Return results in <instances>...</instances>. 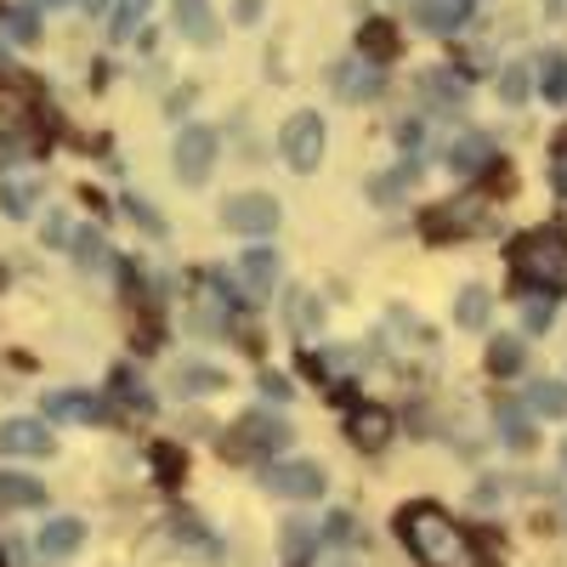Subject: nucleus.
I'll list each match as a JSON object with an SVG mask.
<instances>
[{"mask_svg": "<svg viewBox=\"0 0 567 567\" xmlns=\"http://www.w3.org/2000/svg\"><path fill=\"white\" fill-rule=\"evenodd\" d=\"M142 18H148V0H120V12H114V40H131Z\"/></svg>", "mask_w": 567, "mask_h": 567, "instance_id": "obj_29", "label": "nucleus"}, {"mask_svg": "<svg viewBox=\"0 0 567 567\" xmlns=\"http://www.w3.org/2000/svg\"><path fill=\"white\" fill-rule=\"evenodd\" d=\"M386 437H392V414L386 409H358L352 414V443L358 449H386Z\"/></svg>", "mask_w": 567, "mask_h": 567, "instance_id": "obj_14", "label": "nucleus"}, {"mask_svg": "<svg viewBox=\"0 0 567 567\" xmlns=\"http://www.w3.org/2000/svg\"><path fill=\"white\" fill-rule=\"evenodd\" d=\"M488 369H494V374H516V369H523V341L499 336V341L488 347Z\"/></svg>", "mask_w": 567, "mask_h": 567, "instance_id": "obj_26", "label": "nucleus"}, {"mask_svg": "<svg viewBox=\"0 0 567 567\" xmlns=\"http://www.w3.org/2000/svg\"><path fill=\"white\" fill-rule=\"evenodd\" d=\"M34 205H40V187L34 182H0V210H7L12 221L34 216Z\"/></svg>", "mask_w": 567, "mask_h": 567, "instance_id": "obj_18", "label": "nucleus"}, {"mask_svg": "<svg viewBox=\"0 0 567 567\" xmlns=\"http://www.w3.org/2000/svg\"><path fill=\"white\" fill-rule=\"evenodd\" d=\"M284 443H290V420H278V414H267V409H256V414H245L239 420V437H233L227 449L233 454H278Z\"/></svg>", "mask_w": 567, "mask_h": 567, "instance_id": "obj_6", "label": "nucleus"}, {"mask_svg": "<svg viewBox=\"0 0 567 567\" xmlns=\"http://www.w3.org/2000/svg\"><path fill=\"white\" fill-rule=\"evenodd\" d=\"M154 460H159V471H165V483H176V471H182L176 449H154Z\"/></svg>", "mask_w": 567, "mask_h": 567, "instance_id": "obj_36", "label": "nucleus"}, {"mask_svg": "<svg viewBox=\"0 0 567 567\" xmlns=\"http://www.w3.org/2000/svg\"><path fill=\"white\" fill-rule=\"evenodd\" d=\"M550 318H556V307L550 301H523V329H534V336H539V329H550Z\"/></svg>", "mask_w": 567, "mask_h": 567, "instance_id": "obj_32", "label": "nucleus"}, {"mask_svg": "<svg viewBox=\"0 0 567 567\" xmlns=\"http://www.w3.org/2000/svg\"><path fill=\"white\" fill-rule=\"evenodd\" d=\"M58 449V437L45 432V420H7L0 425V454H52Z\"/></svg>", "mask_w": 567, "mask_h": 567, "instance_id": "obj_9", "label": "nucleus"}, {"mask_svg": "<svg viewBox=\"0 0 567 567\" xmlns=\"http://www.w3.org/2000/svg\"><path fill=\"white\" fill-rule=\"evenodd\" d=\"M278 148H284V159H290V171H318V159H323V120L318 114H296L290 125L278 131Z\"/></svg>", "mask_w": 567, "mask_h": 567, "instance_id": "obj_3", "label": "nucleus"}, {"mask_svg": "<svg viewBox=\"0 0 567 567\" xmlns=\"http://www.w3.org/2000/svg\"><path fill=\"white\" fill-rule=\"evenodd\" d=\"M398 534H403V545H409L425 567H477V550H471V539L449 523L437 505H409V511L398 516Z\"/></svg>", "mask_w": 567, "mask_h": 567, "instance_id": "obj_1", "label": "nucleus"}, {"mask_svg": "<svg viewBox=\"0 0 567 567\" xmlns=\"http://www.w3.org/2000/svg\"><path fill=\"white\" fill-rule=\"evenodd\" d=\"M45 414L52 420H103L109 409L97 398H74V392H58V398H45Z\"/></svg>", "mask_w": 567, "mask_h": 567, "instance_id": "obj_16", "label": "nucleus"}, {"mask_svg": "<svg viewBox=\"0 0 567 567\" xmlns=\"http://www.w3.org/2000/svg\"><path fill=\"white\" fill-rule=\"evenodd\" d=\"M176 23L194 45H210L216 40V18H210V0H176Z\"/></svg>", "mask_w": 567, "mask_h": 567, "instance_id": "obj_13", "label": "nucleus"}, {"mask_svg": "<svg viewBox=\"0 0 567 567\" xmlns=\"http://www.w3.org/2000/svg\"><path fill=\"white\" fill-rule=\"evenodd\" d=\"M74 261H80V267H103V261H109V245H103V233H97V227L74 233Z\"/></svg>", "mask_w": 567, "mask_h": 567, "instance_id": "obj_25", "label": "nucleus"}, {"mask_svg": "<svg viewBox=\"0 0 567 567\" xmlns=\"http://www.w3.org/2000/svg\"><path fill=\"white\" fill-rule=\"evenodd\" d=\"M45 7H63V0H45Z\"/></svg>", "mask_w": 567, "mask_h": 567, "instance_id": "obj_43", "label": "nucleus"}, {"mask_svg": "<svg viewBox=\"0 0 567 567\" xmlns=\"http://www.w3.org/2000/svg\"><path fill=\"white\" fill-rule=\"evenodd\" d=\"M176 386H182V392H194V398H205V392L221 386V374H216L210 363H176Z\"/></svg>", "mask_w": 567, "mask_h": 567, "instance_id": "obj_21", "label": "nucleus"}, {"mask_svg": "<svg viewBox=\"0 0 567 567\" xmlns=\"http://www.w3.org/2000/svg\"><path fill=\"white\" fill-rule=\"evenodd\" d=\"M363 52H369V63H374V58H392V52H398V29H392V23H369V29H363Z\"/></svg>", "mask_w": 567, "mask_h": 567, "instance_id": "obj_27", "label": "nucleus"}, {"mask_svg": "<svg viewBox=\"0 0 567 567\" xmlns=\"http://www.w3.org/2000/svg\"><path fill=\"white\" fill-rule=\"evenodd\" d=\"M290 323H296V336H318V329H323V301L312 290L290 296Z\"/></svg>", "mask_w": 567, "mask_h": 567, "instance_id": "obj_20", "label": "nucleus"}, {"mask_svg": "<svg viewBox=\"0 0 567 567\" xmlns=\"http://www.w3.org/2000/svg\"><path fill=\"white\" fill-rule=\"evenodd\" d=\"M499 97H505V103H523V97H528V63H511V69L499 74Z\"/></svg>", "mask_w": 567, "mask_h": 567, "instance_id": "obj_30", "label": "nucleus"}, {"mask_svg": "<svg viewBox=\"0 0 567 567\" xmlns=\"http://www.w3.org/2000/svg\"><path fill=\"white\" fill-rule=\"evenodd\" d=\"M34 545H40V556H74L85 545V523L80 516H52V523L34 534Z\"/></svg>", "mask_w": 567, "mask_h": 567, "instance_id": "obj_12", "label": "nucleus"}, {"mask_svg": "<svg viewBox=\"0 0 567 567\" xmlns=\"http://www.w3.org/2000/svg\"><path fill=\"white\" fill-rule=\"evenodd\" d=\"M312 539H318V528H290V534H284V550H290V556H301Z\"/></svg>", "mask_w": 567, "mask_h": 567, "instance_id": "obj_35", "label": "nucleus"}, {"mask_svg": "<svg viewBox=\"0 0 567 567\" xmlns=\"http://www.w3.org/2000/svg\"><path fill=\"white\" fill-rule=\"evenodd\" d=\"M40 499H45V488H40L34 477H18V471H0V505L23 511V505H40Z\"/></svg>", "mask_w": 567, "mask_h": 567, "instance_id": "obj_17", "label": "nucleus"}, {"mask_svg": "<svg viewBox=\"0 0 567 567\" xmlns=\"http://www.w3.org/2000/svg\"><path fill=\"white\" fill-rule=\"evenodd\" d=\"M528 403H534V414L561 420V414H567V386H561V381H539V386L528 392Z\"/></svg>", "mask_w": 567, "mask_h": 567, "instance_id": "obj_23", "label": "nucleus"}, {"mask_svg": "<svg viewBox=\"0 0 567 567\" xmlns=\"http://www.w3.org/2000/svg\"><path fill=\"white\" fill-rule=\"evenodd\" d=\"M381 85H386V74L374 69L369 58H347V63L336 69V91H341L347 103H363V97H374Z\"/></svg>", "mask_w": 567, "mask_h": 567, "instance_id": "obj_10", "label": "nucleus"}, {"mask_svg": "<svg viewBox=\"0 0 567 567\" xmlns=\"http://www.w3.org/2000/svg\"><path fill=\"white\" fill-rule=\"evenodd\" d=\"M488 307H494V296L483 290V284H465L460 301H454V323L460 329H483L488 323Z\"/></svg>", "mask_w": 567, "mask_h": 567, "instance_id": "obj_15", "label": "nucleus"}, {"mask_svg": "<svg viewBox=\"0 0 567 567\" xmlns=\"http://www.w3.org/2000/svg\"><path fill=\"white\" fill-rule=\"evenodd\" d=\"M409 12L420 29H432V34H454L471 12V0H409Z\"/></svg>", "mask_w": 567, "mask_h": 567, "instance_id": "obj_11", "label": "nucleus"}, {"mask_svg": "<svg viewBox=\"0 0 567 567\" xmlns=\"http://www.w3.org/2000/svg\"><path fill=\"white\" fill-rule=\"evenodd\" d=\"M210 165H216V131L182 125V136H176V176L199 187V182L210 176Z\"/></svg>", "mask_w": 567, "mask_h": 567, "instance_id": "obj_5", "label": "nucleus"}, {"mask_svg": "<svg viewBox=\"0 0 567 567\" xmlns=\"http://www.w3.org/2000/svg\"><path fill=\"white\" fill-rule=\"evenodd\" d=\"M23 114H29V103H23V97H12V91H0V136L23 131Z\"/></svg>", "mask_w": 567, "mask_h": 567, "instance_id": "obj_31", "label": "nucleus"}, {"mask_svg": "<svg viewBox=\"0 0 567 567\" xmlns=\"http://www.w3.org/2000/svg\"><path fill=\"white\" fill-rule=\"evenodd\" d=\"M233 284L245 290V301H267L272 296V284H278V250H245L239 267H233Z\"/></svg>", "mask_w": 567, "mask_h": 567, "instance_id": "obj_8", "label": "nucleus"}, {"mask_svg": "<svg viewBox=\"0 0 567 567\" xmlns=\"http://www.w3.org/2000/svg\"><path fill=\"white\" fill-rule=\"evenodd\" d=\"M494 420H499V437H505L511 449H528V443H534V425H528V414H523V409L499 403V414H494Z\"/></svg>", "mask_w": 567, "mask_h": 567, "instance_id": "obj_22", "label": "nucleus"}, {"mask_svg": "<svg viewBox=\"0 0 567 567\" xmlns=\"http://www.w3.org/2000/svg\"><path fill=\"white\" fill-rule=\"evenodd\" d=\"M267 494H278V499H318L323 494V471L312 465V460H278V465H267Z\"/></svg>", "mask_w": 567, "mask_h": 567, "instance_id": "obj_4", "label": "nucleus"}, {"mask_svg": "<svg viewBox=\"0 0 567 567\" xmlns=\"http://www.w3.org/2000/svg\"><path fill=\"white\" fill-rule=\"evenodd\" d=\"M352 534H358V523H352L347 511H336V516H323V539H329V545H347Z\"/></svg>", "mask_w": 567, "mask_h": 567, "instance_id": "obj_33", "label": "nucleus"}, {"mask_svg": "<svg viewBox=\"0 0 567 567\" xmlns=\"http://www.w3.org/2000/svg\"><path fill=\"white\" fill-rule=\"evenodd\" d=\"M550 7H556V0H550Z\"/></svg>", "mask_w": 567, "mask_h": 567, "instance_id": "obj_45", "label": "nucleus"}, {"mask_svg": "<svg viewBox=\"0 0 567 567\" xmlns=\"http://www.w3.org/2000/svg\"><path fill=\"white\" fill-rule=\"evenodd\" d=\"M45 239H52V245H63V239H69V227H63V216H52V221H45Z\"/></svg>", "mask_w": 567, "mask_h": 567, "instance_id": "obj_40", "label": "nucleus"}, {"mask_svg": "<svg viewBox=\"0 0 567 567\" xmlns=\"http://www.w3.org/2000/svg\"><path fill=\"white\" fill-rule=\"evenodd\" d=\"M561 460H567V449H561Z\"/></svg>", "mask_w": 567, "mask_h": 567, "instance_id": "obj_44", "label": "nucleus"}, {"mask_svg": "<svg viewBox=\"0 0 567 567\" xmlns=\"http://www.w3.org/2000/svg\"><path fill=\"white\" fill-rule=\"evenodd\" d=\"M449 165H454L460 176H477V171L488 165V142H483V136H460L454 148H449Z\"/></svg>", "mask_w": 567, "mask_h": 567, "instance_id": "obj_19", "label": "nucleus"}, {"mask_svg": "<svg viewBox=\"0 0 567 567\" xmlns=\"http://www.w3.org/2000/svg\"><path fill=\"white\" fill-rule=\"evenodd\" d=\"M80 7H85V12H103V7H109V0H80Z\"/></svg>", "mask_w": 567, "mask_h": 567, "instance_id": "obj_42", "label": "nucleus"}, {"mask_svg": "<svg viewBox=\"0 0 567 567\" xmlns=\"http://www.w3.org/2000/svg\"><path fill=\"white\" fill-rule=\"evenodd\" d=\"M7 34H12V40H23V45H29V40H34V34H40V29H34V12H29V7H18V12H12V18H7Z\"/></svg>", "mask_w": 567, "mask_h": 567, "instance_id": "obj_34", "label": "nucleus"}, {"mask_svg": "<svg viewBox=\"0 0 567 567\" xmlns=\"http://www.w3.org/2000/svg\"><path fill=\"white\" fill-rule=\"evenodd\" d=\"M233 12H239V23H256V18H261V0H239Z\"/></svg>", "mask_w": 567, "mask_h": 567, "instance_id": "obj_39", "label": "nucleus"}, {"mask_svg": "<svg viewBox=\"0 0 567 567\" xmlns=\"http://www.w3.org/2000/svg\"><path fill=\"white\" fill-rule=\"evenodd\" d=\"M539 85H545V97H550V103H567V58H561V52H550V58H545Z\"/></svg>", "mask_w": 567, "mask_h": 567, "instance_id": "obj_24", "label": "nucleus"}, {"mask_svg": "<svg viewBox=\"0 0 567 567\" xmlns=\"http://www.w3.org/2000/svg\"><path fill=\"white\" fill-rule=\"evenodd\" d=\"M221 221H227L233 233H250V239H261V233L278 227V199H267V194H239V199L221 205Z\"/></svg>", "mask_w": 567, "mask_h": 567, "instance_id": "obj_7", "label": "nucleus"}, {"mask_svg": "<svg viewBox=\"0 0 567 567\" xmlns=\"http://www.w3.org/2000/svg\"><path fill=\"white\" fill-rule=\"evenodd\" d=\"M432 91H443V97H454V103L465 97V85H460V80H449V74H432Z\"/></svg>", "mask_w": 567, "mask_h": 567, "instance_id": "obj_37", "label": "nucleus"}, {"mask_svg": "<svg viewBox=\"0 0 567 567\" xmlns=\"http://www.w3.org/2000/svg\"><path fill=\"white\" fill-rule=\"evenodd\" d=\"M409 182H414V165H403V171H392V176H374V182H369V194L381 199V205H392Z\"/></svg>", "mask_w": 567, "mask_h": 567, "instance_id": "obj_28", "label": "nucleus"}, {"mask_svg": "<svg viewBox=\"0 0 567 567\" xmlns=\"http://www.w3.org/2000/svg\"><path fill=\"white\" fill-rule=\"evenodd\" d=\"M556 159H561V165H567V131H561V136H556Z\"/></svg>", "mask_w": 567, "mask_h": 567, "instance_id": "obj_41", "label": "nucleus"}, {"mask_svg": "<svg viewBox=\"0 0 567 567\" xmlns=\"http://www.w3.org/2000/svg\"><path fill=\"white\" fill-rule=\"evenodd\" d=\"M516 272L539 290H567V239L561 233H523L516 239Z\"/></svg>", "mask_w": 567, "mask_h": 567, "instance_id": "obj_2", "label": "nucleus"}, {"mask_svg": "<svg viewBox=\"0 0 567 567\" xmlns=\"http://www.w3.org/2000/svg\"><path fill=\"white\" fill-rule=\"evenodd\" d=\"M131 216H136L142 227H148V233H159V216H154L148 205H142V199H131Z\"/></svg>", "mask_w": 567, "mask_h": 567, "instance_id": "obj_38", "label": "nucleus"}]
</instances>
